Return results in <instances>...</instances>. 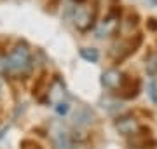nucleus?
Segmentation results:
<instances>
[{
  "label": "nucleus",
  "mask_w": 157,
  "mask_h": 149,
  "mask_svg": "<svg viewBox=\"0 0 157 149\" xmlns=\"http://www.w3.org/2000/svg\"><path fill=\"white\" fill-rule=\"evenodd\" d=\"M115 128H117V132L121 133V135H133V133H138L140 125L136 123L135 118L126 116V118H119V119L115 121Z\"/></svg>",
  "instance_id": "39448f33"
},
{
  "label": "nucleus",
  "mask_w": 157,
  "mask_h": 149,
  "mask_svg": "<svg viewBox=\"0 0 157 149\" xmlns=\"http://www.w3.org/2000/svg\"><path fill=\"white\" fill-rule=\"evenodd\" d=\"M45 83H47V72H42V74L37 77V81H35V84H33V90H32V93H33L35 97H39L40 93H42V90L45 88Z\"/></svg>",
  "instance_id": "f8f14e48"
},
{
  "label": "nucleus",
  "mask_w": 157,
  "mask_h": 149,
  "mask_svg": "<svg viewBox=\"0 0 157 149\" xmlns=\"http://www.w3.org/2000/svg\"><path fill=\"white\" fill-rule=\"evenodd\" d=\"M141 44H143V35H141V34H136L133 39H129V40H128V44H126V47H124L126 51H124L122 54L117 58V62H122L124 58H128V56H131V54H135Z\"/></svg>",
  "instance_id": "1a4fd4ad"
},
{
  "label": "nucleus",
  "mask_w": 157,
  "mask_h": 149,
  "mask_svg": "<svg viewBox=\"0 0 157 149\" xmlns=\"http://www.w3.org/2000/svg\"><path fill=\"white\" fill-rule=\"evenodd\" d=\"M96 121L94 111L87 107V105H78L75 112H73V123L77 126H89Z\"/></svg>",
  "instance_id": "7ed1b4c3"
},
{
  "label": "nucleus",
  "mask_w": 157,
  "mask_h": 149,
  "mask_svg": "<svg viewBox=\"0 0 157 149\" xmlns=\"http://www.w3.org/2000/svg\"><path fill=\"white\" fill-rule=\"evenodd\" d=\"M73 2H77V4H84L86 0H73Z\"/></svg>",
  "instance_id": "f3484780"
},
{
  "label": "nucleus",
  "mask_w": 157,
  "mask_h": 149,
  "mask_svg": "<svg viewBox=\"0 0 157 149\" xmlns=\"http://www.w3.org/2000/svg\"><path fill=\"white\" fill-rule=\"evenodd\" d=\"M128 146L131 149H155L157 140L152 139L150 135H135L128 140Z\"/></svg>",
  "instance_id": "0eeeda50"
},
{
  "label": "nucleus",
  "mask_w": 157,
  "mask_h": 149,
  "mask_svg": "<svg viewBox=\"0 0 157 149\" xmlns=\"http://www.w3.org/2000/svg\"><path fill=\"white\" fill-rule=\"evenodd\" d=\"M51 144L52 149H73L72 135L63 126H54L51 130Z\"/></svg>",
  "instance_id": "f03ea898"
},
{
  "label": "nucleus",
  "mask_w": 157,
  "mask_h": 149,
  "mask_svg": "<svg viewBox=\"0 0 157 149\" xmlns=\"http://www.w3.org/2000/svg\"><path fill=\"white\" fill-rule=\"evenodd\" d=\"M80 56L84 58V60H87V62L94 63L98 62V58H100V53H98V49H94V47H80Z\"/></svg>",
  "instance_id": "9b49d317"
},
{
  "label": "nucleus",
  "mask_w": 157,
  "mask_h": 149,
  "mask_svg": "<svg viewBox=\"0 0 157 149\" xmlns=\"http://www.w3.org/2000/svg\"><path fill=\"white\" fill-rule=\"evenodd\" d=\"M47 95H49V100L52 103H61L63 97H65V88L59 81H54L52 86H51V91H47Z\"/></svg>",
  "instance_id": "9d476101"
},
{
  "label": "nucleus",
  "mask_w": 157,
  "mask_h": 149,
  "mask_svg": "<svg viewBox=\"0 0 157 149\" xmlns=\"http://www.w3.org/2000/svg\"><path fill=\"white\" fill-rule=\"evenodd\" d=\"M119 91H121V97L124 100H133V98L138 97V93H140V81L138 79H129L124 75L122 79V84L119 86Z\"/></svg>",
  "instance_id": "20e7f679"
},
{
  "label": "nucleus",
  "mask_w": 157,
  "mask_h": 149,
  "mask_svg": "<svg viewBox=\"0 0 157 149\" xmlns=\"http://www.w3.org/2000/svg\"><path fill=\"white\" fill-rule=\"evenodd\" d=\"M68 103L67 102H61V103H56V111H58V114H67L68 112Z\"/></svg>",
  "instance_id": "2eb2a0df"
},
{
  "label": "nucleus",
  "mask_w": 157,
  "mask_h": 149,
  "mask_svg": "<svg viewBox=\"0 0 157 149\" xmlns=\"http://www.w3.org/2000/svg\"><path fill=\"white\" fill-rule=\"evenodd\" d=\"M30 49L25 44H17L16 47H12L9 56H7L6 67L11 72H25L30 69Z\"/></svg>",
  "instance_id": "f257e3e1"
},
{
  "label": "nucleus",
  "mask_w": 157,
  "mask_h": 149,
  "mask_svg": "<svg viewBox=\"0 0 157 149\" xmlns=\"http://www.w3.org/2000/svg\"><path fill=\"white\" fill-rule=\"evenodd\" d=\"M122 79L124 75L121 74V72H117V70H107V72H103V75H101V83H103V86L108 88V90H119V86L122 84Z\"/></svg>",
  "instance_id": "423d86ee"
},
{
  "label": "nucleus",
  "mask_w": 157,
  "mask_h": 149,
  "mask_svg": "<svg viewBox=\"0 0 157 149\" xmlns=\"http://www.w3.org/2000/svg\"><path fill=\"white\" fill-rule=\"evenodd\" d=\"M21 149H40V144L30 140V139H25V140H21Z\"/></svg>",
  "instance_id": "4468645a"
},
{
  "label": "nucleus",
  "mask_w": 157,
  "mask_h": 149,
  "mask_svg": "<svg viewBox=\"0 0 157 149\" xmlns=\"http://www.w3.org/2000/svg\"><path fill=\"white\" fill-rule=\"evenodd\" d=\"M0 97H2V83H0Z\"/></svg>",
  "instance_id": "6ab92c4d"
},
{
  "label": "nucleus",
  "mask_w": 157,
  "mask_h": 149,
  "mask_svg": "<svg viewBox=\"0 0 157 149\" xmlns=\"http://www.w3.org/2000/svg\"><path fill=\"white\" fill-rule=\"evenodd\" d=\"M147 93H148L152 103H157V83L155 81H148V84H147Z\"/></svg>",
  "instance_id": "ddd939ff"
},
{
  "label": "nucleus",
  "mask_w": 157,
  "mask_h": 149,
  "mask_svg": "<svg viewBox=\"0 0 157 149\" xmlns=\"http://www.w3.org/2000/svg\"><path fill=\"white\" fill-rule=\"evenodd\" d=\"M147 28L150 32H157V19L155 18H148L147 19Z\"/></svg>",
  "instance_id": "dca6fc26"
},
{
  "label": "nucleus",
  "mask_w": 157,
  "mask_h": 149,
  "mask_svg": "<svg viewBox=\"0 0 157 149\" xmlns=\"http://www.w3.org/2000/svg\"><path fill=\"white\" fill-rule=\"evenodd\" d=\"M93 21H94V14H91V12L84 11V9H78L75 12V25H77L78 30H87L93 26Z\"/></svg>",
  "instance_id": "6e6552de"
},
{
  "label": "nucleus",
  "mask_w": 157,
  "mask_h": 149,
  "mask_svg": "<svg viewBox=\"0 0 157 149\" xmlns=\"http://www.w3.org/2000/svg\"><path fill=\"white\" fill-rule=\"evenodd\" d=\"M145 2H147V0H145ZM148 2H152V4H155V6H157V0H148Z\"/></svg>",
  "instance_id": "a211bd4d"
}]
</instances>
